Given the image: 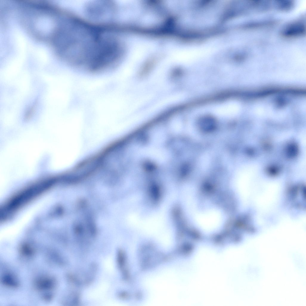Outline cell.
I'll list each match as a JSON object with an SVG mask.
<instances>
[{
	"label": "cell",
	"mask_w": 306,
	"mask_h": 306,
	"mask_svg": "<svg viewBox=\"0 0 306 306\" xmlns=\"http://www.w3.org/2000/svg\"><path fill=\"white\" fill-rule=\"evenodd\" d=\"M277 23L275 20L254 22L246 24L244 27L246 29L250 30L264 28L273 26Z\"/></svg>",
	"instance_id": "277c9868"
},
{
	"label": "cell",
	"mask_w": 306,
	"mask_h": 306,
	"mask_svg": "<svg viewBox=\"0 0 306 306\" xmlns=\"http://www.w3.org/2000/svg\"><path fill=\"white\" fill-rule=\"evenodd\" d=\"M113 4L107 1H96L88 3L86 7L87 14L95 19H105L114 12Z\"/></svg>",
	"instance_id": "7a4b0ae2"
},
{
	"label": "cell",
	"mask_w": 306,
	"mask_h": 306,
	"mask_svg": "<svg viewBox=\"0 0 306 306\" xmlns=\"http://www.w3.org/2000/svg\"><path fill=\"white\" fill-rule=\"evenodd\" d=\"M108 43L105 28L74 18L68 24L64 39L67 62L74 68L89 73L102 59Z\"/></svg>",
	"instance_id": "6da1fadb"
},
{
	"label": "cell",
	"mask_w": 306,
	"mask_h": 306,
	"mask_svg": "<svg viewBox=\"0 0 306 306\" xmlns=\"http://www.w3.org/2000/svg\"><path fill=\"white\" fill-rule=\"evenodd\" d=\"M305 21L304 18L291 22L284 25L281 30L280 34L287 39L299 38L306 34Z\"/></svg>",
	"instance_id": "3957f363"
},
{
	"label": "cell",
	"mask_w": 306,
	"mask_h": 306,
	"mask_svg": "<svg viewBox=\"0 0 306 306\" xmlns=\"http://www.w3.org/2000/svg\"><path fill=\"white\" fill-rule=\"evenodd\" d=\"M274 4L278 10L283 11H287L292 9L294 5L293 1L289 0L276 1Z\"/></svg>",
	"instance_id": "5b68a950"
}]
</instances>
